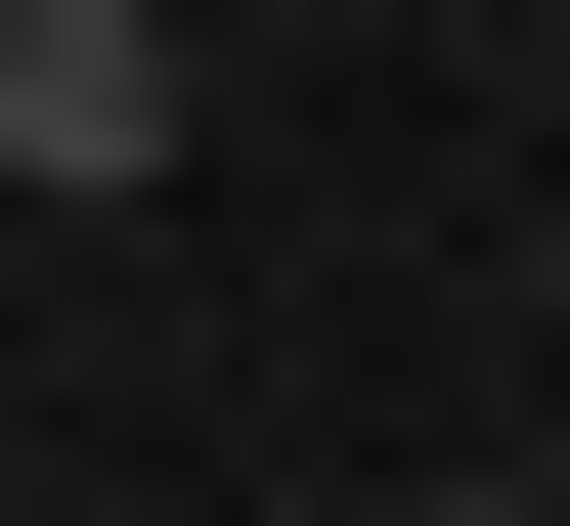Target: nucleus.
Here are the masks:
<instances>
[{"label": "nucleus", "mask_w": 570, "mask_h": 526, "mask_svg": "<svg viewBox=\"0 0 570 526\" xmlns=\"http://www.w3.org/2000/svg\"><path fill=\"white\" fill-rule=\"evenodd\" d=\"M176 132H219V88H176V0H0V220H132Z\"/></svg>", "instance_id": "nucleus-1"}, {"label": "nucleus", "mask_w": 570, "mask_h": 526, "mask_svg": "<svg viewBox=\"0 0 570 526\" xmlns=\"http://www.w3.org/2000/svg\"><path fill=\"white\" fill-rule=\"evenodd\" d=\"M395 526H527V483H395Z\"/></svg>", "instance_id": "nucleus-2"}]
</instances>
